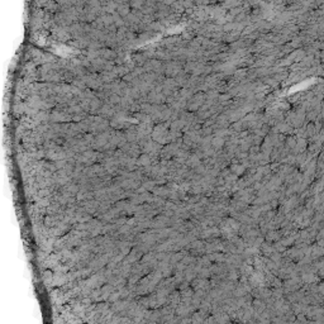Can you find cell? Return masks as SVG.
Here are the masks:
<instances>
[{
    "label": "cell",
    "mask_w": 324,
    "mask_h": 324,
    "mask_svg": "<svg viewBox=\"0 0 324 324\" xmlns=\"http://www.w3.org/2000/svg\"><path fill=\"white\" fill-rule=\"evenodd\" d=\"M118 13H119L122 16L123 15H129V8H128V5H125V4H123V6H118Z\"/></svg>",
    "instance_id": "obj_1"
}]
</instances>
